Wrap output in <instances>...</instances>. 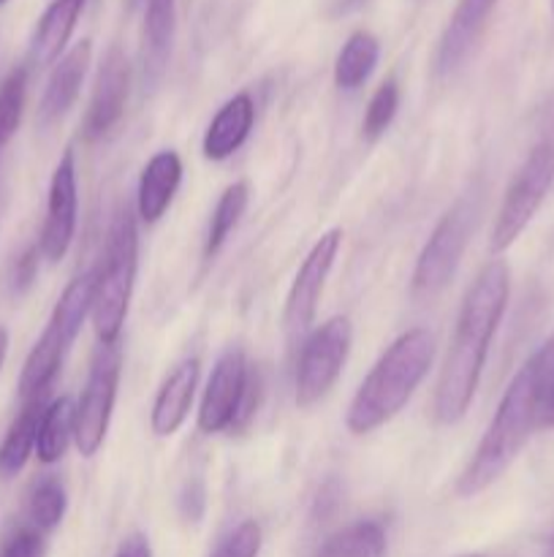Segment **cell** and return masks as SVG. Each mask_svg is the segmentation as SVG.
Wrapping results in <instances>:
<instances>
[{
    "label": "cell",
    "mask_w": 554,
    "mask_h": 557,
    "mask_svg": "<svg viewBox=\"0 0 554 557\" xmlns=\"http://www.w3.org/2000/svg\"><path fill=\"white\" fill-rule=\"evenodd\" d=\"M313 557H386V531L375 520H358L331 533Z\"/></svg>",
    "instance_id": "obj_23"
},
{
    "label": "cell",
    "mask_w": 554,
    "mask_h": 557,
    "mask_svg": "<svg viewBox=\"0 0 554 557\" xmlns=\"http://www.w3.org/2000/svg\"><path fill=\"white\" fill-rule=\"evenodd\" d=\"M5 351H9V332H5V330H0V368H3Z\"/></svg>",
    "instance_id": "obj_35"
},
{
    "label": "cell",
    "mask_w": 554,
    "mask_h": 557,
    "mask_svg": "<svg viewBox=\"0 0 554 557\" xmlns=\"http://www.w3.org/2000/svg\"><path fill=\"white\" fill-rule=\"evenodd\" d=\"M353 330L345 315H335L304 341L297 362V406L310 408L329 395L345 368Z\"/></svg>",
    "instance_id": "obj_9"
},
{
    "label": "cell",
    "mask_w": 554,
    "mask_h": 557,
    "mask_svg": "<svg viewBox=\"0 0 554 557\" xmlns=\"http://www.w3.org/2000/svg\"><path fill=\"white\" fill-rule=\"evenodd\" d=\"M248 183H234L223 190L221 201H217L215 212H212L210 221V232H206V243H204V256L212 259L217 250L223 248V243L228 239V234L234 232V226L239 223V218L244 215L248 210Z\"/></svg>",
    "instance_id": "obj_26"
},
{
    "label": "cell",
    "mask_w": 554,
    "mask_h": 557,
    "mask_svg": "<svg viewBox=\"0 0 554 557\" xmlns=\"http://www.w3.org/2000/svg\"><path fill=\"white\" fill-rule=\"evenodd\" d=\"M76 428V408L71 397H60V400L49 403L43 408L41 424H38V441L36 455L43 466H52L68 449L71 438H74Z\"/></svg>",
    "instance_id": "obj_22"
},
{
    "label": "cell",
    "mask_w": 554,
    "mask_h": 557,
    "mask_svg": "<svg viewBox=\"0 0 554 557\" xmlns=\"http://www.w3.org/2000/svg\"><path fill=\"white\" fill-rule=\"evenodd\" d=\"M253 98L248 92H239V96L228 98L221 107V112L212 117L210 128L204 134V145H201L204 158H210V161H226L228 156H234L244 145V139L253 131Z\"/></svg>",
    "instance_id": "obj_18"
},
{
    "label": "cell",
    "mask_w": 554,
    "mask_h": 557,
    "mask_svg": "<svg viewBox=\"0 0 554 557\" xmlns=\"http://www.w3.org/2000/svg\"><path fill=\"white\" fill-rule=\"evenodd\" d=\"M340 245L342 232L340 228H331V232H326L324 237L313 245V250L307 253L304 264L299 267L297 277H293V286L286 299V313H282L288 341H299V337L310 330V324H313L315 313H318L320 294H324L326 286V277H329L337 253H340Z\"/></svg>",
    "instance_id": "obj_10"
},
{
    "label": "cell",
    "mask_w": 554,
    "mask_h": 557,
    "mask_svg": "<svg viewBox=\"0 0 554 557\" xmlns=\"http://www.w3.org/2000/svg\"><path fill=\"white\" fill-rule=\"evenodd\" d=\"M182 180V161L174 150H161L147 161L136 194V215L144 223H158L166 215Z\"/></svg>",
    "instance_id": "obj_16"
},
{
    "label": "cell",
    "mask_w": 554,
    "mask_h": 557,
    "mask_svg": "<svg viewBox=\"0 0 554 557\" xmlns=\"http://www.w3.org/2000/svg\"><path fill=\"white\" fill-rule=\"evenodd\" d=\"M462 557H483V555H462Z\"/></svg>",
    "instance_id": "obj_37"
},
{
    "label": "cell",
    "mask_w": 554,
    "mask_h": 557,
    "mask_svg": "<svg viewBox=\"0 0 554 557\" xmlns=\"http://www.w3.org/2000/svg\"><path fill=\"white\" fill-rule=\"evenodd\" d=\"M552 11H554V0H552Z\"/></svg>",
    "instance_id": "obj_39"
},
{
    "label": "cell",
    "mask_w": 554,
    "mask_h": 557,
    "mask_svg": "<svg viewBox=\"0 0 554 557\" xmlns=\"http://www.w3.org/2000/svg\"><path fill=\"white\" fill-rule=\"evenodd\" d=\"M432 359L435 337L429 330L416 326L396 337L353 395L345 417L348 430L353 435H367L391 422L427 379Z\"/></svg>",
    "instance_id": "obj_3"
},
{
    "label": "cell",
    "mask_w": 554,
    "mask_h": 557,
    "mask_svg": "<svg viewBox=\"0 0 554 557\" xmlns=\"http://www.w3.org/2000/svg\"><path fill=\"white\" fill-rule=\"evenodd\" d=\"M87 0H52L38 20L30 38V63L43 69L63 58L68 38L85 11Z\"/></svg>",
    "instance_id": "obj_19"
},
{
    "label": "cell",
    "mask_w": 554,
    "mask_h": 557,
    "mask_svg": "<svg viewBox=\"0 0 554 557\" xmlns=\"http://www.w3.org/2000/svg\"><path fill=\"white\" fill-rule=\"evenodd\" d=\"M130 85V65L125 60L123 49L112 47L103 58L101 71H98L96 90H92L90 109L85 117V139L96 141L106 136L114 125L119 123L125 112V98H128Z\"/></svg>",
    "instance_id": "obj_13"
},
{
    "label": "cell",
    "mask_w": 554,
    "mask_h": 557,
    "mask_svg": "<svg viewBox=\"0 0 554 557\" xmlns=\"http://www.w3.org/2000/svg\"><path fill=\"white\" fill-rule=\"evenodd\" d=\"M199 359L188 357L166 375L163 386L158 389L155 406H152V433L166 438L174 435L188 419L190 406H193L196 386H199Z\"/></svg>",
    "instance_id": "obj_15"
},
{
    "label": "cell",
    "mask_w": 554,
    "mask_h": 557,
    "mask_svg": "<svg viewBox=\"0 0 554 557\" xmlns=\"http://www.w3.org/2000/svg\"><path fill=\"white\" fill-rule=\"evenodd\" d=\"M47 395L25 400L20 417L11 422L9 433L0 441V479L20 476L22 468L27 466L30 455L36 451L38 441V424H41L43 408H47Z\"/></svg>",
    "instance_id": "obj_21"
},
{
    "label": "cell",
    "mask_w": 554,
    "mask_h": 557,
    "mask_svg": "<svg viewBox=\"0 0 554 557\" xmlns=\"http://www.w3.org/2000/svg\"><path fill=\"white\" fill-rule=\"evenodd\" d=\"M261 553V528L255 520H244L231 533L221 539L212 557H259Z\"/></svg>",
    "instance_id": "obj_29"
},
{
    "label": "cell",
    "mask_w": 554,
    "mask_h": 557,
    "mask_svg": "<svg viewBox=\"0 0 554 557\" xmlns=\"http://www.w3.org/2000/svg\"><path fill=\"white\" fill-rule=\"evenodd\" d=\"M552 185L554 131L532 147L530 156H527L525 163L516 169L514 180H511L508 190H505L503 205H500L498 218H494L492 239H489V248H492L494 253H503V250H508L511 245L521 237V232L530 226L536 212L541 210L543 199H546V194L552 190Z\"/></svg>",
    "instance_id": "obj_6"
},
{
    "label": "cell",
    "mask_w": 554,
    "mask_h": 557,
    "mask_svg": "<svg viewBox=\"0 0 554 557\" xmlns=\"http://www.w3.org/2000/svg\"><path fill=\"white\" fill-rule=\"evenodd\" d=\"M177 27V0H144V33H141V63L147 82H158L172 54Z\"/></svg>",
    "instance_id": "obj_20"
},
{
    "label": "cell",
    "mask_w": 554,
    "mask_h": 557,
    "mask_svg": "<svg viewBox=\"0 0 554 557\" xmlns=\"http://www.w3.org/2000/svg\"><path fill=\"white\" fill-rule=\"evenodd\" d=\"M543 557H554V536L549 539V544H546V553H543Z\"/></svg>",
    "instance_id": "obj_36"
},
{
    "label": "cell",
    "mask_w": 554,
    "mask_h": 557,
    "mask_svg": "<svg viewBox=\"0 0 554 557\" xmlns=\"http://www.w3.org/2000/svg\"><path fill=\"white\" fill-rule=\"evenodd\" d=\"M5 3H9V0H0V5H5Z\"/></svg>",
    "instance_id": "obj_38"
},
{
    "label": "cell",
    "mask_w": 554,
    "mask_h": 557,
    "mask_svg": "<svg viewBox=\"0 0 554 557\" xmlns=\"http://www.w3.org/2000/svg\"><path fill=\"white\" fill-rule=\"evenodd\" d=\"M498 0H459L438 47V71L454 74L481 36Z\"/></svg>",
    "instance_id": "obj_17"
},
{
    "label": "cell",
    "mask_w": 554,
    "mask_h": 557,
    "mask_svg": "<svg viewBox=\"0 0 554 557\" xmlns=\"http://www.w3.org/2000/svg\"><path fill=\"white\" fill-rule=\"evenodd\" d=\"M380 58V44L373 33H353L345 41V47L340 49L335 63V85L340 90H356L367 82V76L373 74L375 65Z\"/></svg>",
    "instance_id": "obj_24"
},
{
    "label": "cell",
    "mask_w": 554,
    "mask_h": 557,
    "mask_svg": "<svg viewBox=\"0 0 554 557\" xmlns=\"http://www.w3.org/2000/svg\"><path fill=\"white\" fill-rule=\"evenodd\" d=\"M478 201L476 196H462L435 226L424 245L421 256L413 272V294L418 299H432L451 283V277L459 270V261L465 256L470 234L476 228Z\"/></svg>",
    "instance_id": "obj_7"
},
{
    "label": "cell",
    "mask_w": 554,
    "mask_h": 557,
    "mask_svg": "<svg viewBox=\"0 0 554 557\" xmlns=\"http://www.w3.org/2000/svg\"><path fill=\"white\" fill-rule=\"evenodd\" d=\"M92 292H96V270L81 272V275L74 277V281L65 286V292L60 294L47 330H43V335L38 337L33 351L27 354L25 368H22V375H20L22 403L47 395L54 375H58L60 364H63L65 354H68V348L74 346L76 335L81 332V324H85V319L90 315Z\"/></svg>",
    "instance_id": "obj_5"
},
{
    "label": "cell",
    "mask_w": 554,
    "mask_h": 557,
    "mask_svg": "<svg viewBox=\"0 0 554 557\" xmlns=\"http://www.w3.org/2000/svg\"><path fill=\"white\" fill-rule=\"evenodd\" d=\"M41 533L36 528H20V531L11 533V539L5 542L0 557H41Z\"/></svg>",
    "instance_id": "obj_31"
},
{
    "label": "cell",
    "mask_w": 554,
    "mask_h": 557,
    "mask_svg": "<svg viewBox=\"0 0 554 557\" xmlns=\"http://www.w3.org/2000/svg\"><path fill=\"white\" fill-rule=\"evenodd\" d=\"M76 207H79V196H76V163L74 152L65 150L58 169H54L52 183H49L47 218H43L41 237H38V250L52 264H58L68 253L71 239H74L76 232Z\"/></svg>",
    "instance_id": "obj_12"
},
{
    "label": "cell",
    "mask_w": 554,
    "mask_h": 557,
    "mask_svg": "<svg viewBox=\"0 0 554 557\" xmlns=\"http://www.w3.org/2000/svg\"><path fill=\"white\" fill-rule=\"evenodd\" d=\"M38 256H41V250L36 248H27L25 253H20L14 259V264H11L9 270V292L11 294H25L27 288H30V283L36 281V270H38Z\"/></svg>",
    "instance_id": "obj_30"
},
{
    "label": "cell",
    "mask_w": 554,
    "mask_h": 557,
    "mask_svg": "<svg viewBox=\"0 0 554 557\" xmlns=\"http://www.w3.org/2000/svg\"><path fill=\"white\" fill-rule=\"evenodd\" d=\"M541 408L543 395L536 370L530 362H525L505 389L476 455L470 457L459 482H456L459 498H476L514 466L519 451L530 441L532 430L541 428Z\"/></svg>",
    "instance_id": "obj_2"
},
{
    "label": "cell",
    "mask_w": 554,
    "mask_h": 557,
    "mask_svg": "<svg viewBox=\"0 0 554 557\" xmlns=\"http://www.w3.org/2000/svg\"><path fill=\"white\" fill-rule=\"evenodd\" d=\"M25 96H27V69L11 71L0 85V152L9 147L14 139L16 128L22 123V112H25Z\"/></svg>",
    "instance_id": "obj_27"
},
{
    "label": "cell",
    "mask_w": 554,
    "mask_h": 557,
    "mask_svg": "<svg viewBox=\"0 0 554 557\" xmlns=\"http://www.w3.org/2000/svg\"><path fill=\"white\" fill-rule=\"evenodd\" d=\"M134 215L136 212L128 205L119 207L109 228L103 264L101 270H96L90 315L101 343H119V332L128 315L136 267H139V228Z\"/></svg>",
    "instance_id": "obj_4"
},
{
    "label": "cell",
    "mask_w": 554,
    "mask_h": 557,
    "mask_svg": "<svg viewBox=\"0 0 554 557\" xmlns=\"http://www.w3.org/2000/svg\"><path fill=\"white\" fill-rule=\"evenodd\" d=\"M541 428H554V386L549 389L546 400L541 408Z\"/></svg>",
    "instance_id": "obj_34"
},
{
    "label": "cell",
    "mask_w": 554,
    "mask_h": 557,
    "mask_svg": "<svg viewBox=\"0 0 554 557\" xmlns=\"http://www.w3.org/2000/svg\"><path fill=\"white\" fill-rule=\"evenodd\" d=\"M527 362H530L532 370H536L538 386H541V395H543V400H546L549 389L554 386V332H552V337H549V341L543 343V346L538 348L530 359H527Z\"/></svg>",
    "instance_id": "obj_32"
},
{
    "label": "cell",
    "mask_w": 554,
    "mask_h": 557,
    "mask_svg": "<svg viewBox=\"0 0 554 557\" xmlns=\"http://www.w3.org/2000/svg\"><path fill=\"white\" fill-rule=\"evenodd\" d=\"M90 60L92 44L90 38H85V41L76 44L74 49H68V52L54 63L52 76H49L47 82V90H43L41 107H38V120H41V125L58 123V120L74 107L87 69H90Z\"/></svg>",
    "instance_id": "obj_14"
},
{
    "label": "cell",
    "mask_w": 554,
    "mask_h": 557,
    "mask_svg": "<svg viewBox=\"0 0 554 557\" xmlns=\"http://www.w3.org/2000/svg\"><path fill=\"white\" fill-rule=\"evenodd\" d=\"M65 506V487L58 476H41L33 482L30 495H27V520L30 528H36L38 533H49L63 522Z\"/></svg>",
    "instance_id": "obj_25"
},
{
    "label": "cell",
    "mask_w": 554,
    "mask_h": 557,
    "mask_svg": "<svg viewBox=\"0 0 554 557\" xmlns=\"http://www.w3.org/2000/svg\"><path fill=\"white\" fill-rule=\"evenodd\" d=\"M114 557H152V547L150 542H147L144 533H130V536L119 544Z\"/></svg>",
    "instance_id": "obj_33"
},
{
    "label": "cell",
    "mask_w": 554,
    "mask_h": 557,
    "mask_svg": "<svg viewBox=\"0 0 554 557\" xmlns=\"http://www.w3.org/2000/svg\"><path fill=\"white\" fill-rule=\"evenodd\" d=\"M511 294V270L503 259H492L462 299L454 341L440 370L432 413L440 424H456L470 408L487 364L489 343L503 321Z\"/></svg>",
    "instance_id": "obj_1"
},
{
    "label": "cell",
    "mask_w": 554,
    "mask_h": 557,
    "mask_svg": "<svg viewBox=\"0 0 554 557\" xmlns=\"http://www.w3.org/2000/svg\"><path fill=\"white\" fill-rule=\"evenodd\" d=\"M396 107H400V87H396L394 79H389L373 92V98H369L362 123L364 136H367V139H378V136L389 128L391 120H394Z\"/></svg>",
    "instance_id": "obj_28"
},
{
    "label": "cell",
    "mask_w": 554,
    "mask_h": 557,
    "mask_svg": "<svg viewBox=\"0 0 554 557\" xmlns=\"http://www.w3.org/2000/svg\"><path fill=\"white\" fill-rule=\"evenodd\" d=\"M250 370L248 359H244L242 348H228L212 368L210 381H206L204 400L199 408V428L201 433H223V430H234L242 408L244 392L250 386Z\"/></svg>",
    "instance_id": "obj_11"
},
{
    "label": "cell",
    "mask_w": 554,
    "mask_h": 557,
    "mask_svg": "<svg viewBox=\"0 0 554 557\" xmlns=\"http://www.w3.org/2000/svg\"><path fill=\"white\" fill-rule=\"evenodd\" d=\"M119 370H123L119 343H101L96 357H92L81 400L76 406L74 438L81 457H92L103 446L109 422H112L114 400H117Z\"/></svg>",
    "instance_id": "obj_8"
}]
</instances>
